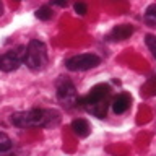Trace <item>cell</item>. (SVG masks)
I'll use <instances>...</instances> for the list:
<instances>
[{
	"label": "cell",
	"instance_id": "obj_1",
	"mask_svg": "<svg viewBox=\"0 0 156 156\" xmlns=\"http://www.w3.org/2000/svg\"><path fill=\"white\" fill-rule=\"evenodd\" d=\"M12 124L20 129H29V127H51L57 125L60 120V114L52 109H29L20 111L12 115Z\"/></svg>",
	"mask_w": 156,
	"mask_h": 156
},
{
	"label": "cell",
	"instance_id": "obj_2",
	"mask_svg": "<svg viewBox=\"0 0 156 156\" xmlns=\"http://www.w3.org/2000/svg\"><path fill=\"white\" fill-rule=\"evenodd\" d=\"M24 63L31 70H39L47 63V47L39 39H33L26 46V58Z\"/></svg>",
	"mask_w": 156,
	"mask_h": 156
},
{
	"label": "cell",
	"instance_id": "obj_3",
	"mask_svg": "<svg viewBox=\"0 0 156 156\" xmlns=\"http://www.w3.org/2000/svg\"><path fill=\"white\" fill-rule=\"evenodd\" d=\"M26 58V46H18L13 51H8L0 55V70L2 72H15L18 67L24 63Z\"/></svg>",
	"mask_w": 156,
	"mask_h": 156
},
{
	"label": "cell",
	"instance_id": "obj_4",
	"mask_svg": "<svg viewBox=\"0 0 156 156\" xmlns=\"http://www.w3.org/2000/svg\"><path fill=\"white\" fill-rule=\"evenodd\" d=\"M101 63V58L96 54H80V55H73L67 60V68L72 72H85L90 68H94Z\"/></svg>",
	"mask_w": 156,
	"mask_h": 156
},
{
	"label": "cell",
	"instance_id": "obj_5",
	"mask_svg": "<svg viewBox=\"0 0 156 156\" xmlns=\"http://www.w3.org/2000/svg\"><path fill=\"white\" fill-rule=\"evenodd\" d=\"M109 91H111L109 85H106V83H99V85L93 86V88H91V91L88 93L86 96L78 98V99H76V104H80V106L85 107V106L94 104V102L104 101L106 98H107V94H109Z\"/></svg>",
	"mask_w": 156,
	"mask_h": 156
},
{
	"label": "cell",
	"instance_id": "obj_6",
	"mask_svg": "<svg viewBox=\"0 0 156 156\" xmlns=\"http://www.w3.org/2000/svg\"><path fill=\"white\" fill-rule=\"evenodd\" d=\"M57 98L60 99L62 102L72 106V104H76V90H75V85L67 80V78H60L57 81Z\"/></svg>",
	"mask_w": 156,
	"mask_h": 156
},
{
	"label": "cell",
	"instance_id": "obj_7",
	"mask_svg": "<svg viewBox=\"0 0 156 156\" xmlns=\"http://www.w3.org/2000/svg\"><path fill=\"white\" fill-rule=\"evenodd\" d=\"M133 26L132 24H119V26H115L112 31L109 33V37L111 41H125V39H129L132 34H133Z\"/></svg>",
	"mask_w": 156,
	"mask_h": 156
},
{
	"label": "cell",
	"instance_id": "obj_8",
	"mask_svg": "<svg viewBox=\"0 0 156 156\" xmlns=\"http://www.w3.org/2000/svg\"><path fill=\"white\" fill-rule=\"evenodd\" d=\"M130 102H132L130 96L125 94V93H122V94L115 96L114 99H112L111 106H112V111H114L115 114H124V112L130 107Z\"/></svg>",
	"mask_w": 156,
	"mask_h": 156
},
{
	"label": "cell",
	"instance_id": "obj_9",
	"mask_svg": "<svg viewBox=\"0 0 156 156\" xmlns=\"http://www.w3.org/2000/svg\"><path fill=\"white\" fill-rule=\"evenodd\" d=\"M72 130H73V133H75L76 136L85 138V136L90 135L91 127H90V124H88V120H85V119H76V120L72 122Z\"/></svg>",
	"mask_w": 156,
	"mask_h": 156
},
{
	"label": "cell",
	"instance_id": "obj_10",
	"mask_svg": "<svg viewBox=\"0 0 156 156\" xmlns=\"http://www.w3.org/2000/svg\"><path fill=\"white\" fill-rule=\"evenodd\" d=\"M85 109L94 117H98V119H102L107 112V104H106V101H99V102H94V104L85 106Z\"/></svg>",
	"mask_w": 156,
	"mask_h": 156
},
{
	"label": "cell",
	"instance_id": "obj_11",
	"mask_svg": "<svg viewBox=\"0 0 156 156\" xmlns=\"http://www.w3.org/2000/svg\"><path fill=\"white\" fill-rule=\"evenodd\" d=\"M145 23L151 28H156V3L148 5L145 10Z\"/></svg>",
	"mask_w": 156,
	"mask_h": 156
},
{
	"label": "cell",
	"instance_id": "obj_12",
	"mask_svg": "<svg viewBox=\"0 0 156 156\" xmlns=\"http://www.w3.org/2000/svg\"><path fill=\"white\" fill-rule=\"evenodd\" d=\"M36 18L37 20H42V21H47V20H51L52 18V10L49 8V7H41V8H37L36 10Z\"/></svg>",
	"mask_w": 156,
	"mask_h": 156
},
{
	"label": "cell",
	"instance_id": "obj_13",
	"mask_svg": "<svg viewBox=\"0 0 156 156\" xmlns=\"http://www.w3.org/2000/svg\"><path fill=\"white\" fill-rule=\"evenodd\" d=\"M12 148V140H10V136L7 133H3V132H0V153L2 151H7Z\"/></svg>",
	"mask_w": 156,
	"mask_h": 156
},
{
	"label": "cell",
	"instance_id": "obj_14",
	"mask_svg": "<svg viewBox=\"0 0 156 156\" xmlns=\"http://www.w3.org/2000/svg\"><path fill=\"white\" fill-rule=\"evenodd\" d=\"M145 42H146V46H148V49L151 51V54H153V57L156 58V36L154 34H146Z\"/></svg>",
	"mask_w": 156,
	"mask_h": 156
},
{
	"label": "cell",
	"instance_id": "obj_15",
	"mask_svg": "<svg viewBox=\"0 0 156 156\" xmlns=\"http://www.w3.org/2000/svg\"><path fill=\"white\" fill-rule=\"evenodd\" d=\"M73 8H75V12L78 15H81V16H83V15H86V12H88V7L83 2H76L75 5H73Z\"/></svg>",
	"mask_w": 156,
	"mask_h": 156
},
{
	"label": "cell",
	"instance_id": "obj_16",
	"mask_svg": "<svg viewBox=\"0 0 156 156\" xmlns=\"http://www.w3.org/2000/svg\"><path fill=\"white\" fill-rule=\"evenodd\" d=\"M52 3L57 7H67V0H52Z\"/></svg>",
	"mask_w": 156,
	"mask_h": 156
},
{
	"label": "cell",
	"instance_id": "obj_17",
	"mask_svg": "<svg viewBox=\"0 0 156 156\" xmlns=\"http://www.w3.org/2000/svg\"><path fill=\"white\" fill-rule=\"evenodd\" d=\"M3 13V5H2V2H0V15Z\"/></svg>",
	"mask_w": 156,
	"mask_h": 156
}]
</instances>
